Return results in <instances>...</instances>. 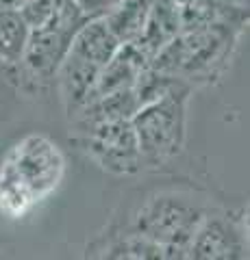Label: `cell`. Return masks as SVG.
<instances>
[{"label": "cell", "instance_id": "cell-1", "mask_svg": "<svg viewBox=\"0 0 250 260\" xmlns=\"http://www.w3.org/2000/svg\"><path fill=\"white\" fill-rule=\"evenodd\" d=\"M239 30L241 24L235 22H213L183 30L152 56L150 65L191 87L193 83H211L227 70Z\"/></svg>", "mask_w": 250, "mask_h": 260}, {"label": "cell", "instance_id": "cell-2", "mask_svg": "<svg viewBox=\"0 0 250 260\" xmlns=\"http://www.w3.org/2000/svg\"><path fill=\"white\" fill-rule=\"evenodd\" d=\"M191 85L181 83L163 95L142 104L131 117L144 165L161 167L181 154L187 137V102Z\"/></svg>", "mask_w": 250, "mask_h": 260}, {"label": "cell", "instance_id": "cell-3", "mask_svg": "<svg viewBox=\"0 0 250 260\" xmlns=\"http://www.w3.org/2000/svg\"><path fill=\"white\" fill-rule=\"evenodd\" d=\"M209 213L203 202L183 193H155L135 210L128 230L163 245L172 260L187 258L189 243Z\"/></svg>", "mask_w": 250, "mask_h": 260}, {"label": "cell", "instance_id": "cell-4", "mask_svg": "<svg viewBox=\"0 0 250 260\" xmlns=\"http://www.w3.org/2000/svg\"><path fill=\"white\" fill-rule=\"evenodd\" d=\"M87 20L90 18L80 11L76 0H68L46 22L31 28L22 59L18 63L24 70V74L31 80H35V83L52 80L61 61L70 52L76 30Z\"/></svg>", "mask_w": 250, "mask_h": 260}, {"label": "cell", "instance_id": "cell-5", "mask_svg": "<svg viewBox=\"0 0 250 260\" xmlns=\"http://www.w3.org/2000/svg\"><path fill=\"white\" fill-rule=\"evenodd\" d=\"M80 135H83L80 143L87 156L104 172L116 176H131L146 167L131 119L100 121V124L80 130Z\"/></svg>", "mask_w": 250, "mask_h": 260}, {"label": "cell", "instance_id": "cell-6", "mask_svg": "<svg viewBox=\"0 0 250 260\" xmlns=\"http://www.w3.org/2000/svg\"><path fill=\"white\" fill-rule=\"evenodd\" d=\"M7 160L26 184L35 202L44 200L59 186L66 174V156L59 145L44 135H29L13 145Z\"/></svg>", "mask_w": 250, "mask_h": 260}, {"label": "cell", "instance_id": "cell-7", "mask_svg": "<svg viewBox=\"0 0 250 260\" xmlns=\"http://www.w3.org/2000/svg\"><path fill=\"white\" fill-rule=\"evenodd\" d=\"M246 230L229 213H207L189 243L193 260H241L248 256Z\"/></svg>", "mask_w": 250, "mask_h": 260}, {"label": "cell", "instance_id": "cell-8", "mask_svg": "<svg viewBox=\"0 0 250 260\" xmlns=\"http://www.w3.org/2000/svg\"><path fill=\"white\" fill-rule=\"evenodd\" d=\"M100 70L102 68L80 59V56L72 54V52H68L66 59L61 61L54 78H57V83H59L63 107H66L70 117H74L76 113L90 102L96 80L100 76Z\"/></svg>", "mask_w": 250, "mask_h": 260}, {"label": "cell", "instance_id": "cell-9", "mask_svg": "<svg viewBox=\"0 0 250 260\" xmlns=\"http://www.w3.org/2000/svg\"><path fill=\"white\" fill-rule=\"evenodd\" d=\"M148 65H150L148 54L144 52L140 46L137 44H122L118 48V52L109 59V63L100 70V76L96 80L92 98L135 87L137 78H140V74L148 68Z\"/></svg>", "mask_w": 250, "mask_h": 260}, {"label": "cell", "instance_id": "cell-10", "mask_svg": "<svg viewBox=\"0 0 250 260\" xmlns=\"http://www.w3.org/2000/svg\"><path fill=\"white\" fill-rule=\"evenodd\" d=\"M87 256L118 260H172L170 251L163 245L128 230V228L118 234H104V239H100L96 245L87 247Z\"/></svg>", "mask_w": 250, "mask_h": 260}, {"label": "cell", "instance_id": "cell-11", "mask_svg": "<svg viewBox=\"0 0 250 260\" xmlns=\"http://www.w3.org/2000/svg\"><path fill=\"white\" fill-rule=\"evenodd\" d=\"M120 46L122 44L111 32L107 22L102 18H90L76 30L74 39H72V46H70V52L94 65H98V68H104L111 56L118 52Z\"/></svg>", "mask_w": 250, "mask_h": 260}, {"label": "cell", "instance_id": "cell-12", "mask_svg": "<svg viewBox=\"0 0 250 260\" xmlns=\"http://www.w3.org/2000/svg\"><path fill=\"white\" fill-rule=\"evenodd\" d=\"M152 0H120L109 13L102 15L120 44H135L146 26Z\"/></svg>", "mask_w": 250, "mask_h": 260}, {"label": "cell", "instance_id": "cell-13", "mask_svg": "<svg viewBox=\"0 0 250 260\" xmlns=\"http://www.w3.org/2000/svg\"><path fill=\"white\" fill-rule=\"evenodd\" d=\"M35 204L37 202L26 189V184L20 180L13 165L5 158V162L0 165V210L7 217L18 219L26 215Z\"/></svg>", "mask_w": 250, "mask_h": 260}, {"label": "cell", "instance_id": "cell-14", "mask_svg": "<svg viewBox=\"0 0 250 260\" xmlns=\"http://www.w3.org/2000/svg\"><path fill=\"white\" fill-rule=\"evenodd\" d=\"M29 24L18 9L0 7V61L18 65L29 39Z\"/></svg>", "mask_w": 250, "mask_h": 260}, {"label": "cell", "instance_id": "cell-15", "mask_svg": "<svg viewBox=\"0 0 250 260\" xmlns=\"http://www.w3.org/2000/svg\"><path fill=\"white\" fill-rule=\"evenodd\" d=\"M66 3L68 0H26L18 11L22 13L24 22L29 24V28H33L37 24L46 22L61 5H66Z\"/></svg>", "mask_w": 250, "mask_h": 260}, {"label": "cell", "instance_id": "cell-16", "mask_svg": "<svg viewBox=\"0 0 250 260\" xmlns=\"http://www.w3.org/2000/svg\"><path fill=\"white\" fill-rule=\"evenodd\" d=\"M120 0H76V5L80 7L87 18H102L104 13H109Z\"/></svg>", "mask_w": 250, "mask_h": 260}, {"label": "cell", "instance_id": "cell-17", "mask_svg": "<svg viewBox=\"0 0 250 260\" xmlns=\"http://www.w3.org/2000/svg\"><path fill=\"white\" fill-rule=\"evenodd\" d=\"M24 3H26V0H0V7H7V9H20Z\"/></svg>", "mask_w": 250, "mask_h": 260}]
</instances>
